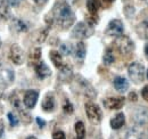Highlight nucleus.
Instances as JSON below:
<instances>
[{
	"instance_id": "f257e3e1",
	"label": "nucleus",
	"mask_w": 148,
	"mask_h": 139,
	"mask_svg": "<svg viewBox=\"0 0 148 139\" xmlns=\"http://www.w3.org/2000/svg\"><path fill=\"white\" fill-rule=\"evenodd\" d=\"M49 16L51 24H55L57 28L62 30L70 29L75 22L74 12L72 10L71 6L65 2H57Z\"/></svg>"
},
{
	"instance_id": "f03ea898",
	"label": "nucleus",
	"mask_w": 148,
	"mask_h": 139,
	"mask_svg": "<svg viewBox=\"0 0 148 139\" xmlns=\"http://www.w3.org/2000/svg\"><path fill=\"white\" fill-rule=\"evenodd\" d=\"M114 47L121 55H130L134 49V43L129 36L120 35L114 40Z\"/></svg>"
},
{
	"instance_id": "7ed1b4c3",
	"label": "nucleus",
	"mask_w": 148,
	"mask_h": 139,
	"mask_svg": "<svg viewBox=\"0 0 148 139\" xmlns=\"http://www.w3.org/2000/svg\"><path fill=\"white\" fill-rule=\"evenodd\" d=\"M95 32L93 26L88 22H80L77 23L72 30V38L74 39H87L91 36Z\"/></svg>"
},
{
	"instance_id": "20e7f679",
	"label": "nucleus",
	"mask_w": 148,
	"mask_h": 139,
	"mask_svg": "<svg viewBox=\"0 0 148 139\" xmlns=\"http://www.w3.org/2000/svg\"><path fill=\"white\" fill-rule=\"evenodd\" d=\"M128 73L131 81L134 83H141L145 79V67L141 63L138 62L131 63L128 69Z\"/></svg>"
},
{
	"instance_id": "39448f33",
	"label": "nucleus",
	"mask_w": 148,
	"mask_h": 139,
	"mask_svg": "<svg viewBox=\"0 0 148 139\" xmlns=\"http://www.w3.org/2000/svg\"><path fill=\"white\" fill-rule=\"evenodd\" d=\"M75 85H76V87H77L79 92L83 94L86 97L92 99V98H95V97L97 96V92H96L95 88H93L84 78H82L81 75H77V76L75 78Z\"/></svg>"
},
{
	"instance_id": "423d86ee",
	"label": "nucleus",
	"mask_w": 148,
	"mask_h": 139,
	"mask_svg": "<svg viewBox=\"0 0 148 139\" xmlns=\"http://www.w3.org/2000/svg\"><path fill=\"white\" fill-rule=\"evenodd\" d=\"M86 114L89 119V121L92 122L93 124H98L99 122L101 121V118H103V113H101V109L99 108L98 105H96L95 103H86Z\"/></svg>"
},
{
	"instance_id": "0eeeda50",
	"label": "nucleus",
	"mask_w": 148,
	"mask_h": 139,
	"mask_svg": "<svg viewBox=\"0 0 148 139\" xmlns=\"http://www.w3.org/2000/svg\"><path fill=\"white\" fill-rule=\"evenodd\" d=\"M123 31H124L123 23L120 19H112L108 23L106 30H105V33L110 35V36H116L117 38V36L123 34Z\"/></svg>"
},
{
	"instance_id": "6e6552de",
	"label": "nucleus",
	"mask_w": 148,
	"mask_h": 139,
	"mask_svg": "<svg viewBox=\"0 0 148 139\" xmlns=\"http://www.w3.org/2000/svg\"><path fill=\"white\" fill-rule=\"evenodd\" d=\"M15 80V73L14 71L6 66L3 67H0V83L5 87L12 85Z\"/></svg>"
},
{
	"instance_id": "1a4fd4ad",
	"label": "nucleus",
	"mask_w": 148,
	"mask_h": 139,
	"mask_svg": "<svg viewBox=\"0 0 148 139\" xmlns=\"http://www.w3.org/2000/svg\"><path fill=\"white\" fill-rule=\"evenodd\" d=\"M9 58L10 61L16 64V65H21L23 64L24 62V52L22 50V48L19 47L18 45H13L10 47V50H9Z\"/></svg>"
},
{
	"instance_id": "9d476101",
	"label": "nucleus",
	"mask_w": 148,
	"mask_h": 139,
	"mask_svg": "<svg viewBox=\"0 0 148 139\" xmlns=\"http://www.w3.org/2000/svg\"><path fill=\"white\" fill-rule=\"evenodd\" d=\"M38 99H39V91L38 90H27L24 94L23 104L26 108L32 109L37 104Z\"/></svg>"
},
{
	"instance_id": "9b49d317",
	"label": "nucleus",
	"mask_w": 148,
	"mask_h": 139,
	"mask_svg": "<svg viewBox=\"0 0 148 139\" xmlns=\"http://www.w3.org/2000/svg\"><path fill=\"white\" fill-rule=\"evenodd\" d=\"M124 102V97H108L103 100V104L107 109H120L123 107Z\"/></svg>"
},
{
	"instance_id": "f8f14e48",
	"label": "nucleus",
	"mask_w": 148,
	"mask_h": 139,
	"mask_svg": "<svg viewBox=\"0 0 148 139\" xmlns=\"http://www.w3.org/2000/svg\"><path fill=\"white\" fill-rule=\"evenodd\" d=\"M137 32L141 38L148 40V14L143 13L137 24Z\"/></svg>"
},
{
	"instance_id": "ddd939ff",
	"label": "nucleus",
	"mask_w": 148,
	"mask_h": 139,
	"mask_svg": "<svg viewBox=\"0 0 148 139\" xmlns=\"http://www.w3.org/2000/svg\"><path fill=\"white\" fill-rule=\"evenodd\" d=\"M34 71H36L38 79L40 80H45L51 75V70L49 69V66L45 62H41V61L37 64H34Z\"/></svg>"
},
{
	"instance_id": "4468645a",
	"label": "nucleus",
	"mask_w": 148,
	"mask_h": 139,
	"mask_svg": "<svg viewBox=\"0 0 148 139\" xmlns=\"http://www.w3.org/2000/svg\"><path fill=\"white\" fill-rule=\"evenodd\" d=\"M73 78V69L71 67V65L69 64H64L60 69H59V74H58V79L63 82H69L71 81Z\"/></svg>"
},
{
	"instance_id": "2eb2a0df",
	"label": "nucleus",
	"mask_w": 148,
	"mask_h": 139,
	"mask_svg": "<svg viewBox=\"0 0 148 139\" xmlns=\"http://www.w3.org/2000/svg\"><path fill=\"white\" fill-rule=\"evenodd\" d=\"M113 85H114V88L119 91V92H125L128 89H129V81L124 78V76H115L114 80H113Z\"/></svg>"
},
{
	"instance_id": "dca6fc26",
	"label": "nucleus",
	"mask_w": 148,
	"mask_h": 139,
	"mask_svg": "<svg viewBox=\"0 0 148 139\" xmlns=\"http://www.w3.org/2000/svg\"><path fill=\"white\" fill-rule=\"evenodd\" d=\"M10 28L13 31L18 32V33H23V32H27L29 31V25L19 18H13L10 22Z\"/></svg>"
},
{
	"instance_id": "f3484780",
	"label": "nucleus",
	"mask_w": 148,
	"mask_h": 139,
	"mask_svg": "<svg viewBox=\"0 0 148 139\" xmlns=\"http://www.w3.org/2000/svg\"><path fill=\"white\" fill-rule=\"evenodd\" d=\"M147 109L144 107H138L134 112H133V120L136 122V124L138 125H143L147 122Z\"/></svg>"
},
{
	"instance_id": "a211bd4d",
	"label": "nucleus",
	"mask_w": 148,
	"mask_h": 139,
	"mask_svg": "<svg viewBox=\"0 0 148 139\" xmlns=\"http://www.w3.org/2000/svg\"><path fill=\"white\" fill-rule=\"evenodd\" d=\"M42 109L45 112H51L55 108V97L53 92H48L42 100Z\"/></svg>"
},
{
	"instance_id": "6ab92c4d",
	"label": "nucleus",
	"mask_w": 148,
	"mask_h": 139,
	"mask_svg": "<svg viewBox=\"0 0 148 139\" xmlns=\"http://www.w3.org/2000/svg\"><path fill=\"white\" fill-rule=\"evenodd\" d=\"M125 123V116L123 113H117L113 119L111 120V127L114 130L121 129Z\"/></svg>"
},
{
	"instance_id": "aec40b11",
	"label": "nucleus",
	"mask_w": 148,
	"mask_h": 139,
	"mask_svg": "<svg viewBox=\"0 0 148 139\" xmlns=\"http://www.w3.org/2000/svg\"><path fill=\"white\" fill-rule=\"evenodd\" d=\"M100 8L99 0H87V9L90 16H97V13Z\"/></svg>"
},
{
	"instance_id": "412c9836",
	"label": "nucleus",
	"mask_w": 148,
	"mask_h": 139,
	"mask_svg": "<svg viewBox=\"0 0 148 139\" xmlns=\"http://www.w3.org/2000/svg\"><path fill=\"white\" fill-rule=\"evenodd\" d=\"M9 17H10V6L5 0H0V18L7 21Z\"/></svg>"
},
{
	"instance_id": "4be33fe9",
	"label": "nucleus",
	"mask_w": 148,
	"mask_h": 139,
	"mask_svg": "<svg viewBox=\"0 0 148 139\" xmlns=\"http://www.w3.org/2000/svg\"><path fill=\"white\" fill-rule=\"evenodd\" d=\"M49 57H50L51 62L54 63V65H55L58 70L64 65L63 57H62V55L59 54V52H57V50H51V52H49Z\"/></svg>"
},
{
	"instance_id": "5701e85b",
	"label": "nucleus",
	"mask_w": 148,
	"mask_h": 139,
	"mask_svg": "<svg viewBox=\"0 0 148 139\" xmlns=\"http://www.w3.org/2000/svg\"><path fill=\"white\" fill-rule=\"evenodd\" d=\"M86 55H87V48H86L84 42H82V41L77 42L76 47H75V57H76V59L83 61Z\"/></svg>"
},
{
	"instance_id": "b1692460",
	"label": "nucleus",
	"mask_w": 148,
	"mask_h": 139,
	"mask_svg": "<svg viewBox=\"0 0 148 139\" xmlns=\"http://www.w3.org/2000/svg\"><path fill=\"white\" fill-rule=\"evenodd\" d=\"M75 133H76V138H84V136H86V127H84L82 121H77L75 123Z\"/></svg>"
},
{
	"instance_id": "393cba45",
	"label": "nucleus",
	"mask_w": 148,
	"mask_h": 139,
	"mask_svg": "<svg viewBox=\"0 0 148 139\" xmlns=\"http://www.w3.org/2000/svg\"><path fill=\"white\" fill-rule=\"evenodd\" d=\"M73 52V46L70 42H64L59 47V54L62 56H69Z\"/></svg>"
},
{
	"instance_id": "a878e982",
	"label": "nucleus",
	"mask_w": 148,
	"mask_h": 139,
	"mask_svg": "<svg viewBox=\"0 0 148 139\" xmlns=\"http://www.w3.org/2000/svg\"><path fill=\"white\" fill-rule=\"evenodd\" d=\"M103 61L106 65H111L115 62V56H114V52H113L112 48L106 49V52L104 54V57H103Z\"/></svg>"
},
{
	"instance_id": "bb28decb",
	"label": "nucleus",
	"mask_w": 148,
	"mask_h": 139,
	"mask_svg": "<svg viewBox=\"0 0 148 139\" xmlns=\"http://www.w3.org/2000/svg\"><path fill=\"white\" fill-rule=\"evenodd\" d=\"M141 131H139L137 128H131L127 133V139H141Z\"/></svg>"
},
{
	"instance_id": "cd10ccee",
	"label": "nucleus",
	"mask_w": 148,
	"mask_h": 139,
	"mask_svg": "<svg viewBox=\"0 0 148 139\" xmlns=\"http://www.w3.org/2000/svg\"><path fill=\"white\" fill-rule=\"evenodd\" d=\"M40 57H41V49L40 48H34L30 54V58L34 64L40 62Z\"/></svg>"
},
{
	"instance_id": "c85d7f7f",
	"label": "nucleus",
	"mask_w": 148,
	"mask_h": 139,
	"mask_svg": "<svg viewBox=\"0 0 148 139\" xmlns=\"http://www.w3.org/2000/svg\"><path fill=\"white\" fill-rule=\"evenodd\" d=\"M8 120H9V124H10V127H16V125H18L19 123V119L17 118V115L16 114H14V113H8Z\"/></svg>"
},
{
	"instance_id": "c756f323",
	"label": "nucleus",
	"mask_w": 148,
	"mask_h": 139,
	"mask_svg": "<svg viewBox=\"0 0 148 139\" xmlns=\"http://www.w3.org/2000/svg\"><path fill=\"white\" fill-rule=\"evenodd\" d=\"M10 103H12V105L15 107V108H17V109H21V100L18 99V97L14 94V95H12L10 96Z\"/></svg>"
},
{
	"instance_id": "7c9ffc66",
	"label": "nucleus",
	"mask_w": 148,
	"mask_h": 139,
	"mask_svg": "<svg viewBox=\"0 0 148 139\" xmlns=\"http://www.w3.org/2000/svg\"><path fill=\"white\" fill-rule=\"evenodd\" d=\"M63 109H64V112L65 113H67V114H72L74 111L73 108V105L70 103V100H65V103H64V105H63Z\"/></svg>"
},
{
	"instance_id": "2f4dec72",
	"label": "nucleus",
	"mask_w": 148,
	"mask_h": 139,
	"mask_svg": "<svg viewBox=\"0 0 148 139\" xmlns=\"http://www.w3.org/2000/svg\"><path fill=\"white\" fill-rule=\"evenodd\" d=\"M134 12H136V9L133 6H125L124 7V14L127 17L131 18L132 16H134Z\"/></svg>"
},
{
	"instance_id": "473e14b6",
	"label": "nucleus",
	"mask_w": 148,
	"mask_h": 139,
	"mask_svg": "<svg viewBox=\"0 0 148 139\" xmlns=\"http://www.w3.org/2000/svg\"><path fill=\"white\" fill-rule=\"evenodd\" d=\"M53 139H66V136L62 130H56L53 133Z\"/></svg>"
},
{
	"instance_id": "72a5a7b5",
	"label": "nucleus",
	"mask_w": 148,
	"mask_h": 139,
	"mask_svg": "<svg viewBox=\"0 0 148 139\" xmlns=\"http://www.w3.org/2000/svg\"><path fill=\"white\" fill-rule=\"evenodd\" d=\"M114 1H115V0H99L100 7H103V8H108V7H111Z\"/></svg>"
},
{
	"instance_id": "f704fd0d",
	"label": "nucleus",
	"mask_w": 148,
	"mask_h": 139,
	"mask_svg": "<svg viewBox=\"0 0 148 139\" xmlns=\"http://www.w3.org/2000/svg\"><path fill=\"white\" fill-rule=\"evenodd\" d=\"M10 7H17L19 6V3L23 1V0H5Z\"/></svg>"
},
{
	"instance_id": "c9c22d12",
	"label": "nucleus",
	"mask_w": 148,
	"mask_h": 139,
	"mask_svg": "<svg viewBox=\"0 0 148 139\" xmlns=\"http://www.w3.org/2000/svg\"><path fill=\"white\" fill-rule=\"evenodd\" d=\"M141 96L145 100H148V86H145L141 90Z\"/></svg>"
},
{
	"instance_id": "e433bc0d",
	"label": "nucleus",
	"mask_w": 148,
	"mask_h": 139,
	"mask_svg": "<svg viewBox=\"0 0 148 139\" xmlns=\"http://www.w3.org/2000/svg\"><path fill=\"white\" fill-rule=\"evenodd\" d=\"M36 121H37L39 128H45V125H46V121H45L43 119H41V118H37V119H36Z\"/></svg>"
},
{
	"instance_id": "4c0bfd02",
	"label": "nucleus",
	"mask_w": 148,
	"mask_h": 139,
	"mask_svg": "<svg viewBox=\"0 0 148 139\" xmlns=\"http://www.w3.org/2000/svg\"><path fill=\"white\" fill-rule=\"evenodd\" d=\"M3 131H5V123H3L2 120H0V137L2 136Z\"/></svg>"
},
{
	"instance_id": "58836bf2",
	"label": "nucleus",
	"mask_w": 148,
	"mask_h": 139,
	"mask_svg": "<svg viewBox=\"0 0 148 139\" xmlns=\"http://www.w3.org/2000/svg\"><path fill=\"white\" fill-rule=\"evenodd\" d=\"M33 1H34V3L38 5V6H43L48 0H33Z\"/></svg>"
},
{
	"instance_id": "ea45409f",
	"label": "nucleus",
	"mask_w": 148,
	"mask_h": 139,
	"mask_svg": "<svg viewBox=\"0 0 148 139\" xmlns=\"http://www.w3.org/2000/svg\"><path fill=\"white\" fill-rule=\"evenodd\" d=\"M130 99L133 100V102L137 100V95H136V92H131V94H130Z\"/></svg>"
},
{
	"instance_id": "a19ab883",
	"label": "nucleus",
	"mask_w": 148,
	"mask_h": 139,
	"mask_svg": "<svg viewBox=\"0 0 148 139\" xmlns=\"http://www.w3.org/2000/svg\"><path fill=\"white\" fill-rule=\"evenodd\" d=\"M76 1H77V0H64V2H65V3H67L69 6H71V5H74Z\"/></svg>"
},
{
	"instance_id": "79ce46f5",
	"label": "nucleus",
	"mask_w": 148,
	"mask_h": 139,
	"mask_svg": "<svg viewBox=\"0 0 148 139\" xmlns=\"http://www.w3.org/2000/svg\"><path fill=\"white\" fill-rule=\"evenodd\" d=\"M145 55L147 56V58H148V43L145 46Z\"/></svg>"
},
{
	"instance_id": "37998d69",
	"label": "nucleus",
	"mask_w": 148,
	"mask_h": 139,
	"mask_svg": "<svg viewBox=\"0 0 148 139\" xmlns=\"http://www.w3.org/2000/svg\"><path fill=\"white\" fill-rule=\"evenodd\" d=\"M26 139H38L37 137H34V136H30V137H27Z\"/></svg>"
},
{
	"instance_id": "c03bdc74",
	"label": "nucleus",
	"mask_w": 148,
	"mask_h": 139,
	"mask_svg": "<svg viewBox=\"0 0 148 139\" xmlns=\"http://www.w3.org/2000/svg\"><path fill=\"white\" fill-rule=\"evenodd\" d=\"M143 1H145V2H146V5L148 6V0H143Z\"/></svg>"
},
{
	"instance_id": "a18cd8bd",
	"label": "nucleus",
	"mask_w": 148,
	"mask_h": 139,
	"mask_svg": "<svg viewBox=\"0 0 148 139\" xmlns=\"http://www.w3.org/2000/svg\"><path fill=\"white\" fill-rule=\"evenodd\" d=\"M146 75H147V79H148V70H147V73H146Z\"/></svg>"
},
{
	"instance_id": "49530a36",
	"label": "nucleus",
	"mask_w": 148,
	"mask_h": 139,
	"mask_svg": "<svg viewBox=\"0 0 148 139\" xmlns=\"http://www.w3.org/2000/svg\"><path fill=\"white\" fill-rule=\"evenodd\" d=\"M0 46H1V39H0Z\"/></svg>"
},
{
	"instance_id": "de8ad7c7",
	"label": "nucleus",
	"mask_w": 148,
	"mask_h": 139,
	"mask_svg": "<svg viewBox=\"0 0 148 139\" xmlns=\"http://www.w3.org/2000/svg\"><path fill=\"white\" fill-rule=\"evenodd\" d=\"M75 139H80V138H75Z\"/></svg>"
}]
</instances>
